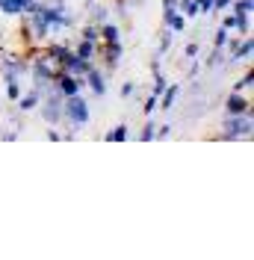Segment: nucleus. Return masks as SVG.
I'll list each match as a JSON object with an SVG mask.
<instances>
[{
    "label": "nucleus",
    "mask_w": 254,
    "mask_h": 260,
    "mask_svg": "<svg viewBox=\"0 0 254 260\" xmlns=\"http://www.w3.org/2000/svg\"><path fill=\"white\" fill-rule=\"evenodd\" d=\"M251 130H254V121H251V113H242V115H228L225 118V139H251Z\"/></svg>",
    "instance_id": "1"
},
{
    "label": "nucleus",
    "mask_w": 254,
    "mask_h": 260,
    "mask_svg": "<svg viewBox=\"0 0 254 260\" xmlns=\"http://www.w3.org/2000/svg\"><path fill=\"white\" fill-rule=\"evenodd\" d=\"M62 118H68L74 127H77V124H86V121H89V104L80 95H68L65 104H62Z\"/></svg>",
    "instance_id": "2"
},
{
    "label": "nucleus",
    "mask_w": 254,
    "mask_h": 260,
    "mask_svg": "<svg viewBox=\"0 0 254 260\" xmlns=\"http://www.w3.org/2000/svg\"><path fill=\"white\" fill-rule=\"evenodd\" d=\"M56 86H59V92L68 98V95H80V89L86 86V80H83V77H77V74H68V71H62V74L56 77Z\"/></svg>",
    "instance_id": "3"
},
{
    "label": "nucleus",
    "mask_w": 254,
    "mask_h": 260,
    "mask_svg": "<svg viewBox=\"0 0 254 260\" xmlns=\"http://www.w3.org/2000/svg\"><path fill=\"white\" fill-rule=\"evenodd\" d=\"M62 68L68 71V74L86 77V74H89V68H92V62H89V59H80L77 53H68V56H65V62H62Z\"/></svg>",
    "instance_id": "4"
},
{
    "label": "nucleus",
    "mask_w": 254,
    "mask_h": 260,
    "mask_svg": "<svg viewBox=\"0 0 254 260\" xmlns=\"http://www.w3.org/2000/svg\"><path fill=\"white\" fill-rule=\"evenodd\" d=\"M86 15H89V24H107V18H110V9L104 6V3H98V0H89V6H86Z\"/></svg>",
    "instance_id": "5"
},
{
    "label": "nucleus",
    "mask_w": 254,
    "mask_h": 260,
    "mask_svg": "<svg viewBox=\"0 0 254 260\" xmlns=\"http://www.w3.org/2000/svg\"><path fill=\"white\" fill-rule=\"evenodd\" d=\"M242 113H251V101L242 92H234L228 98V115H242Z\"/></svg>",
    "instance_id": "6"
},
{
    "label": "nucleus",
    "mask_w": 254,
    "mask_h": 260,
    "mask_svg": "<svg viewBox=\"0 0 254 260\" xmlns=\"http://www.w3.org/2000/svg\"><path fill=\"white\" fill-rule=\"evenodd\" d=\"M24 130V121H21V115H6V124H3V139L6 142H12L18 139V133Z\"/></svg>",
    "instance_id": "7"
},
{
    "label": "nucleus",
    "mask_w": 254,
    "mask_h": 260,
    "mask_svg": "<svg viewBox=\"0 0 254 260\" xmlns=\"http://www.w3.org/2000/svg\"><path fill=\"white\" fill-rule=\"evenodd\" d=\"M83 80L92 86V92H95V95H107V80H104V74H101V71L89 68V74H86Z\"/></svg>",
    "instance_id": "8"
},
{
    "label": "nucleus",
    "mask_w": 254,
    "mask_h": 260,
    "mask_svg": "<svg viewBox=\"0 0 254 260\" xmlns=\"http://www.w3.org/2000/svg\"><path fill=\"white\" fill-rule=\"evenodd\" d=\"M101 56L107 59V65H110V68H115L118 56H121V45H118V42H104V48H101Z\"/></svg>",
    "instance_id": "9"
},
{
    "label": "nucleus",
    "mask_w": 254,
    "mask_h": 260,
    "mask_svg": "<svg viewBox=\"0 0 254 260\" xmlns=\"http://www.w3.org/2000/svg\"><path fill=\"white\" fill-rule=\"evenodd\" d=\"M27 3L30 0H0V12L3 15H21L27 9Z\"/></svg>",
    "instance_id": "10"
},
{
    "label": "nucleus",
    "mask_w": 254,
    "mask_h": 260,
    "mask_svg": "<svg viewBox=\"0 0 254 260\" xmlns=\"http://www.w3.org/2000/svg\"><path fill=\"white\" fill-rule=\"evenodd\" d=\"M39 101H42L39 89H33L30 95H21V98H18V110H21V113H30V110H36V107H39Z\"/></svg>",
    "instance_id": "11"
},
{
    "label": "nucleus",
    "mask_w": 254,
    "mask_h": 260,
    "mask_svg": "<svg viewBox=\"0 0 254 260\" xmlns=\"http://www.w3.org/2000/svg\"><path fill=\"white\" fill-rule=\"evenodd\" d=\"M251 50H254V42H251V39H245V42H239L237 53H234L231 59H234V62H242V59L248 62V59H251Z\"/></svg>",
    "instance_id": "12"
},
{
    "label": "nucleus",
    "mask_w": 254,
    "mask_h": 260,
    "mask_svg": "<svg viewBox=\"0 0 254 260\" xmlns=\"http://www.w3.org/2000/svg\"><path fill=\"white\" fill-rule=\"evenodd\" d=\"M95 53H98V42H86V39H83V42L77 45V56L80 59H92Z\"/></svg>",
    "instance_id": "13"
},
{
    "label": "nucleus",
    "mask_w": 254,
    "mask_h": 260,
    "mask_svg": "<svg viewBox=\"0 0 254 260\" xmlns=\"http://www.w3.org/2000/svg\"><path fill=\"white\" fill-rule=\"evenodd\" d=\"M101 42H118V27L115 24H101Z\"/></svg>",
    "instance_id": "14"
},
{
    "label": "nucleus",
    "mask_w": 254,
    "mask_h": 260,
    "mask_svg": "<svg viewBox=\"0 0 254 260\" xmlns=\"http://www.w3.org/2000/svg\"><path fill=\"white\" fill-rule=\"evenodd\" d=\"M251 9H254V0H237L234 3V18H248Z\"/></svg>",
    "instance_id": "15"
},
{
    "label": "nucleus",
    "mask_w": 254,
    "mask_h": 260,
    "mask_svg": "<svg viewBox=\"0 0 254 260\" xmlns=\"http://www.w3.org/2000/svg\"><path fill=\"white\" fill-rule=\"evenodd\" d=\"M166 24H169L175 32H180L183 27H186V21H183V15H180V12H166Z\"/></svg>",
    "instance_id": "16"
},
{
    "label": "nucleus",
    "mask_w": 254,
    "mask_h": 260,
    "mask_svg": "<svg viewBox=\"0 0 254 260\" xmlns=\"http://www.w3.org/2000/svg\"><path fill=\"white\" fill-rule=\"evenodd\" d=\"M177 12H180V15L195 18L198 15V6H195V0H177Z\"/></svg>",
    "instance_id": "17"
},
{
    "label": "nucleus",
    "mask_w": 254,
    "mask_h": 260,
    "mask_svg": "<svg viewBox=\"0 0 254 260\" xmlns=\"http://www.w3.org/2000/svg\"><path fill=\"white\" fill-rule=\"evenodd\" d=\"M251 86H254V74H251V71H245V77H242L239 83H234V92H242V89H245V92H251Z\"/></svg>",
    "instance_id": "18"
},
{
    "label": "nucleus",
    "mask_w": 254,
    "mask_h": 260,
    "mask_svg": "<svg viewBox=\"0 0 254 260\" xmlns=\"http://www.w3.org/2000/svg\"><path fill=\"white\" fill-rule=\"evenodd\" d=\"M124 139H127V124H118L112 133H107V142H124Z\"/></svg>",
    "instance_id": "19"
},
{
    "label": "nucleus",
    "mask_w": 254,
    "mask_h": 260,
    "mask_svg": "<svg viewBox=\"0 0 254 260\" xmlns=\"http://www.w3.org/2000/svg\"><path fill=\"white\" fill-rule=\"evenodd\" d=\"M6 98H9V101H18V98H21V86H18V80L6 83Z\"/></svg>",
    "instance_id": "20"
},
{
    "label": "nucleus",
    "mask_w": 254,
    "mask_h": 260,
    "mask_svg": "<svg viewBox=\"0 0 254 260\" xmlns=\"http://www.w3.org/2000/svg\"><path fill=\"white\" fill-rule=\"evenodd\" d=\"M83 39H86V42H101V30H98L95 24H89V27L83 30Z\"/></svg>",
    "instance_id": "21"
},
{
    "label": "nucleus",
    "mask_w": 254,
    "mask_h": 260,
    "mask_svg": "<svg viewBox=\"0 0 254 260\" xmlns=\"http://www.w3.org/2000/svg\"><path fill=\"white\" fill-rule=\"evenodd\" d=\"M213 45H216V48H225V45H228V30H225V27H222L219 32H216V39H213Z\"/></svg>",
    "instance_id": "22"
},
{
    "label": "nucleus",
    "mask_w": 254,
    "mask_h": 260,
    "mask_svg": "<svg viewBox=\"0 0 254 260\" xmlns=\"http://www.w3.org/2000/svg\"><path fill=\"white\" fill-rule=\"evenodd\" d=\"M154 133H157V127L148 121V124H145V130H142V142H151V139H154Z\"/></svg>",
    "instance_id": "23"
},
{
    "label": "nucleus",
    "mask_w": 254,
    "mask_h": 260,
    "mask_svg": "<svg viewBox=\"0 0 254 260\" xmlns=\"http://www.w3.org/2000/svg\"><path fill=\"white\" fill-rule=\"evenodd\" d=\"M195 6H198V15L201 12H213V0H195Z\"/></svg>",
    "instance_id": "24"
},
{
    "label": "nucleus",
    "mask_w": 254,
    "mask_h": 260,
    "mask_svg": "<svg viewBox=\"0 0 254 260\" xmlns=\"http://www.w3.org/2000/svg\"><path fill=\"white\" fill-rule=\"evenodd\" d=\"M142 110H145V115H151V113H154V110H157V95H151V98H148Z\"/></svg>",
    "instance_id": "25"
},
{
    "label": "nucleus",
    "mask_w": 254,
    "mask_h": 260,
    "mask_svg": "<svg viewBox=\"0 0 254 260\" xmlns=\"http://www.w3.org/2000/svg\"><path fill=\"white\" fill-rule=\"evenodd\" d=\"M133 89H136L133 83H121V98H130L133 95Z\"/></svg>",
    "instance_id": "26"
},
{
    "label": "nucleus",
    "mask_w": 254,
    "mask_h": 260,
    "mask_svg": "<svg viewBox=\"0 0 254 260\" xmlns=\"http://www.w3.org/2000/svg\"><path fill=\"white\" fill-rule=\"evenodd\" d=\"M183 53H186V59H192V56L198 53V45H195V42H189V45H186V50H183Z\"/></svg>",
    "instance_id": "27"
},
{
    "label": "nucleus",
    "mask_w": 254,
    "mask_h": 260,
    "mask_svg": "<svg viewBox=\"0 0 254 260\" xmlns=\"http://www.w3.org/2000/svg\"><path fill=\"white\" fill-rule=\"evenodd\" d=\"M163 9L166 12H177V0H163Z\"/></svg>",
    "instance_id": "28"
},
{
    "label": "nucleus",
    "mask_w": 254,
    "mask_h": 260,
    "mask_svg": "<svg viewBox=\"0 0 254 260\" xmlns=\"http://www.w3.org/2000/svg\"><path fill=\"white\" fill-rule=\"evenodd\" d=\"M231 3H234V0H213V12H216V9H225V6H231Z\"/></svg>",
    "instance_id": "29"
},
{
    "label": "nucleus",
    "mask_w": 254,
    "mask_h": 260,
    "mask_svg": "<svg viewBox=\"0 0 254 260\" xmlns=\"http://www.w3.org/2000/svg\"><path fill=\"white\" fill-rule=\"evenodd\" d=\"M169 124H163V127H157V133H154V136H160V139H166V136H169Z\"/></svg>",
    "instance_id": "30"
},
{
    "label": "nucleus",
    "mask_w": 254,
    "mask_h": 260,
    "mask_svg": "<svg viewBox=\"0 0 254 260\" xmlns=\"http://www.w3.org/2000/svg\"><path fill=\"white\" fill-rule=\"evenodd\" d=\"M192 74H198V62H186V77H192Z\"/></svg>",
    "instance_id": "31"
},
{
    "label": "nucleus",
    "mask_w": 254,
    "mask_h": 260,
    "mask_svg": "<svg viewBox=\"0 0 254 260\" xmlns=\"http://www.w3.org/2000/svg\"><path fill=\"white\" fill-rule=\"evenodd\" d=\"M234 24H237V18H234V15H228V18H225V30H231Z\"/></svg>",
    "instance_id": "32"
}]
</instances>
